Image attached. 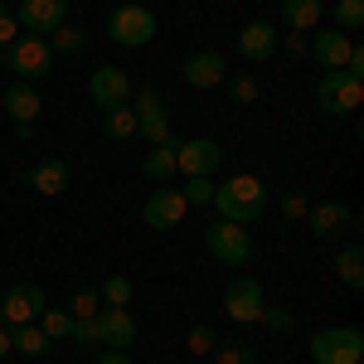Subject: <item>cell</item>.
Segmentation results:
<instances>
[{"mask_svg": "<svg viewBox=\"0 0 364 364\" xmlns=\"http://www.w3.org/2000/svg\"><path fill=\"white\" fill-rule=\"evenodd\" d=\"M306 224L316 238H336V233H345V228H355V214L345 209V204H311Z\"/></svg>", "mask_w": 364, "mask_h": 364, "instance_id": "17", "label": "cell"}, {"mask_svg": "<svg viewBox=\"0 0 364 364\" xmlns=\"http://www.w3.org/2000/svg\"><path fill=\"white\" fill-rule=\"evenodd\" d=\"M277 39H282V29L272 20H252V25L238 29V54H243V63H267L277 54Z\"/></svg>", "mask_w": 364, "mask_h": 364, "instance_id": "13", "label": "cell"}, {"mask_svg": "<svg viewBox=\"0 0 364 364\" xmlns=\"http://www.w3.org/2000/svg\"><path fill=\"white\" fill-rule=\"evenodd\" d=\"M190 209H204V204H214V175H190V185L180 190Z\"/></svg>", "mask_w": 364, "mask_h": 364, "instance_id": "29", "label": "cell"}, {"mask_svg": "<svg viewBox=\"0 0 364 364\" xmlns=\"http://www.w3.org/2000/svg\"><path fill=\"white\" fill-rule=\"evenodd\" d=\"M49 345H54V340L44 336L34 321H29V326H10V350H15V355H29V360H39V355H49Z\"/></svg>", "mask_w": 364, "mask_h": 364, "instance_id": "21", "label": "cell"}, {"mask_svg": "<svg viewBox=\"0 0 364 364\" xmlns=\"http://www.w3.org/2000/svg\"><path fill=\"white\" fill-rule=\"evenodd\" d=\"M350 49H355V39L345 34V29H316L306 39V54L331 73V68H345V58H350Z\"/></svg>", "mask_w": 364, "mask_h": 364, "instance_id": "14", "label": "cell"}, {"mask_svg": "<svg viewBox=\"0 0 364 364\" xmlns=\"http://www.w3.org/2000/svg\"><path fill=\"white\" fill-rule=\"evenodd\" d=\"M219 166H224V146L214 136L175 141V170H180V175H214Z\"/></svg>", "mask_w": 364, "mask_h": 364, "instance_id": "9", "label": "cell"}, {"mask_svg": "<svg viewBox=\"0 0 364 364\" xmlns=\"http://www.w3.org/2000/svg\"><path fill=\"white\" fill-rule=\"evenodd\" d=\"M54 49H49V39L44 34H20L15 44H5L0 49V68H10L20 83H39V78H49L54 73Z\"/></svg>", "mask_w": 364, "mask_h": 364, "instance_id": "2", "label": "cell"}, {"mask_svg": "<svg viewBox=\"0 0 364 364\" xmlns=\"http://www.w3.org/2000/svg\"><path fill=\"white\" fill-rule=\"evenodd\" d=\"M15 39H20V20H15V10H5V5H0V49H5V44H15Z\"/></svg>", "mask_w": 364, "mask_h": 364, "instance_id": "39", "label": "cell"}, {"mask_svg": "<svg viewBox=\"0 0 364 364\" xmlns=\"http://www.w3.org/2000/svg\"><path fill=\"white\" fill-rule=\"evenodd\" d=\"M97 364H132V360H127V350H107V355H102Z\"/></svg>", "mask_w": 364, "mask_h": 364, "instance_id": "42", "label": "cell"}, {"mask_svg": "<svg viewBox=\"0 0 364 364\" xmlns=\"http://www.w3.org/2000/svg\"><path fill=\"white\" fill-rule=\"evenodd\" d=\"M336 277L345 282V287H364V252L355 248V243L336 252Z\"/></svg>", "mask_w": 364, "mask_h": 364, "instance_id": "24", "label": "cell"}, {"mask_svg": "<svg viewBox=\"0 0 364 364\" xmlns=\"http://www.w3.org/2000/svg\"><path fill=\"white\" fill-rule=\"evenodd\" d=\"M185 345H190V355H209V350L219 345V336H214V326L195 321V326H190V336H185Z\"/></svg>", "mask_w": 364, "mask_h": 364, "instance_id": "33", "label": "cell"}, {"mask_svg": "<svg viewBox=\"0 0 364 364\" xmlns=\"http://www.w3.org/2000/svg\"><path fill=\"white\" fill-rule=\"evenodd\" d=\"M132 78L122 73V68H92V78H87V97H92V107L97 112H107V107H132Z\"/></svg>", "mask_w": 364, "mask_h": 364, "instance_id": "7", "label": "cell"}, {"mask_svg": "<svg viewBox=\"0 0 364 364\" xmlns=\"http://www.w3.org/2000/svg\"><path fill=\"white\" fill-rule=\"evenodd\" d=\"M44 306H49L44 291H39L34 282H20V287H10V291L0 296V321H5V326H29Z\"/></svg>", "mask_w": 364, "mask_h": 364, "instance_id": "12", "label": "cell"}, {"mask_svg": "<svg viewBox=\"0 0 364 364\" xmlns=\"http://www.w3.org/2000/svg\"><path fill=\"white\" fill-rule=\"evenodd\" d=\"M209 355H214V364H252V345L248 340H219Z\"/></svg>", "mask_w": 364, "mask_h": 364, "instance_id": "28", "label": "cell"}, {"mask_svg": "<svg viewBox=\"0 0 364 364\" xmlns=\"http://www.w3.org/2000/svg\"><path fill=\"white\" fill-rule=\"evenodd\" d=\"M136 136L151 141V146L175 141V136H170V112H146V117H136Z\"/></svg>", "mask_w": 364, "mask_h": 364, "instance_id": "26", "label": "cell"}, {"mask_svg": "<svg viewBox=\"0 0 364 364\" xmlns=\"http://www.w3.org/2000/svg\"><path fill=\"white\" fill-rule=\"evenodd\" d=\"M306 345H311V360H316V364H360L364 360V336L355 331V326L316 331Z\"/></svg>", "mask_w": 364, "mask_h": 364, "instance_id": "4", "label": "cell"}, {"mask_svg": "<svg viewBox=\"0 0 364 364\" xmlns=\"http://www.w3.org/2000/svg\"><path fill=\"white\" fill-rule=\"evenodd\" d=\"M180 78L190 87H219L228 78V63L214 49H199V54H190L185 63H180Z\"/></svg>", "mask_w": 364, "mask_h": 364, "instance_id": "15", "label": "cell"}, {"mask_svg": "<svg viewBox=\"0 0 364 364\" xmlns=\"http://www.w3.org/2000/svg\"><path fill=\"white\" fill-rule=\"evenodd\" d=\"M5 355H15V350H10V326L0 321V360H5Z\"/></svg>", "mask_w": 364, "mask_h": 364, "instance_id": "41", "label": "cell"}, {"mask_svg": "<svg viewBox=\"0 0 364 364\" xmlns=\"http://www.w3.org/2000/svg\"><path fill=\"white\" fill-rule=\"evenodd\" d=\"M15 20H20V34H54L68 20V0H20Z\"/></svg>", "mask_w": 364, "mask_h": 364, "instance_id": "10", "label": "cell"}, {"mask_svg": "<svg viewBox=\"0 0 364 364\" xmlns=\"http://www.w3.org/2000/svg\"><path fill=\"white\" fill-rule=\"evenodd\" d=\"M204 248L214 252L219 262H233V267H243L252 257V233L248 224H204Z\"/></svg>", "mask_w": 364, "mask_h": 364, "instance_id": "6", "label": "cell"}, {"mask_svg": "<svg viewBox=\"0 0 364 364\" xmlns=\"http://www.w3.org/2000/svg\"><path fill=\"white\" fill-rule=\"evenodd\" d=\"M0 102H5V112L15 117V127H20V122H34V117L44 112V102H39L34 83H20V78L5 87V97H0Z\"/></svg>", "mask_w": 364, "mask_h": 364, "instance_id": "18", "label": "cell"}, {"mask_svg": "<svg viewBox=\"0 0 364 364\" xmlns=\"http://www.w3.org/2000/svg\"><path fill=\"white\" fill-rule=\"evenodd\" d=\"M44 39H49L54 54H83L87 44H92V29H87V25H68V20H63V25H58L54 34H44Z\"/></svg>", "mask_w": 364, "mask_h": 364, "instance_id": "22", "label": "cell"}, {"mask_svg": "<svg viewBox=\"0 0 364 364\" xmlns=\"http://www.w3.org/2000/svg\"><path fill=\"white\" fill-rule=\"evenodd\" d=\"M141 214H146V224H151V228L166 233V228H175L185 214H190V204H185V195H180L175 185H156V190L146 195V209H141Z\"/></svg>", "mask_w": 364, "mask_h": 364, "instance_id": "11", "label": "cell"}, {"mask_svg": "<svg viewBox=\"0 0 364 364\" xmlns=\"http://www.w3.org/2000/svg\"><path fill=\"white\" fill-rule=\"evenodd\" d=\"M257 326H267V331H291V311L287 306H262V316H257Z\"/></svg>", "mask_w": 364, "mask_h": 364, "instance_id": "37", "label": "cell"}, {"mask_svg": "<svg viewBox=\"0 0 364 364\" xmlns=\"http://www.w3.org/2000/svg\"><path fill=\"white\" fill-rule=\"evenodd\" d=\"M360 102H364V78L345 73V68L321 73V83H316V107H321V112L350 117V112H360Z\"/></svg>", "mask_w": 364, "mask_h": 364, "instance_id": "3", "label": "cell"}, {"mask_svg": "<svg viewBox=\"0 0 364 364\" xmlns=\"http://www.w3.org/2000/svg\"><path fill=\"white\" fill-rule=\"evenodd\" d=\"M39 331H44L49 340H68V331H73L68 306H44V311H39Z\"/></svg>", "mask_w": 364, "mask_h": 364, "instance_id": "27", "label": "cell"}, {"mask_svg": "<svg viewBox=\"0 0 364 364\" xmlns=\"http://www.w3.org/2000/svg\"><path fill=\"white\" fill-rule=\"evenodd\" d=\"M277 204H282V214H287L291 224H306V214H311V199L301 195V190H287V195H282Z\"/></svg>", "mask_w": 364, "mask_h": 364, "instance_id": "35", "label": "cell"}, {"mask_svg": "<svg viewBox=\"0 0 364 364\" xmlns=\"http://www.w3.org/2000/svg\"><path fill=\"white\" fill-rule=\"evenodd\" d=\"M141 170H146V180H151V185H166L170 175H175V141L151 146V151H146V161H141Z\"/></svg>", "mask_w": 364, "mask_h": 364, "instance_id": "23", "label": "cell"}, {"mask_svg": "<svg viewBox=\"0 0 364 364\" xmlns=\"http://www.w3.org/2000/svg\"><path fill=\"white\" fill-rule=\"evenodd\" d=\"M321 15H326V0H282V29H291V34L316 29Z\"/></svg>", "mask_w": 364, "mask_h": 364, "instance_id": "19", "label": "cell"}, {"mask_svg": "<svg viewBox=\"0 0 364 364\" xmlns=\"http://www.w3.org/2000/svg\"><path fill=\"white\" fill-rule=\"evenodd\" d=\"M97 311H102L97 287H78V291H73V301H68V316H73V321H87V316H97Z\"/></svg>", "mask_w": 364, "mask_h": 364, "instance_id": "30", "label": "cell"}, {"mask_svg": "<svg viewBox=\"0 0 364 364\" xmlns=\"http://www.w3.org/2000/svg\"><path fill=\"white\" fill-rule=\"evenodd\" d=\"M97 336L107 340L112 350H127V345L136 340V321H132V311H127V306H102V311H97Z\"/></svg>", "mask_w": 364, "mask_h": 364, "instance_id": "16", "label": "cell"}, {"mask_svg": "<svg viewBox=\"0 0 364 364\" xmlns=\"http://www.w3.org/2000/svg\"><path fill=\"white\" fill-rule=\"evenodd\" d=\"M102 132L112 141H132L136 136V112H132V107H107V112H102Z\"/></svg>", "mask_w": 364, "mask_h": 364, "instance_id": "25", "label": "cell"}, {"mask_svg": "<svg viewBox=\"0 0 364 364\" xmlns=\"http://www.w3.org/2000/svg\"><path fill=\"white\" fill-rule=\"evenodd\" d=\"M68 340L73 345H97V316H87V321H73V331H68Z\"/></svg>", "mask_w": 364, "mask_h": 364, "instance_id": "38", "label": "cell"}, {"mask_svg": "<svg viewBox=\"0 0 364 364\" xmlns=\"http://www.w3.org/2000/svg\"><path fill=\"white\" fill-rule=\"evenodd\" d=\"M262 306H267V296H262L257 277H233V282L224 287V311H228V321H238V326H257Z\"/></svg>", "mask_w": 364, "mask_h": 364, "instance_id": "8", "label": "cell"}, {"mask_svg": "<svg viewBox=\"0 0 364 364\" xmlns=\"http://www.w3.org/2000/svg\"><path fill=\"white\" fill-rule=\"evenodd\" d=\"M97 296H102L107 306H132V277H107Z\"/></svg>", "mask_w": 364, "mask_h": 364, "instance_id": "32", "label": "cell"}, {"mask_svg": "<svg viewBox=\"0 0 364 364\" xmlns=\"http://www.w3.org/2000/svg\"><path fill=\"white\" fill-rule=\"evenodd\" d=\"M214 204H219V219L228 224H257L267 209V185L257 175H233L214 190Z\"/></svg>", "mask_w": 364, "mask_h": 364, "instance_id": "1", "label": "cell"}, {"mask_svg": "<svg viewBox=\"0 0 364 364\" xmlns=\"http://www.w3.org/2000/svg\"><path fill=\"white\" fill-rule=\"evenodd\" d=\"M336 25L350 34V29L364 25V0H336Z\"/></svg>", "mask_w": 364, "mask_h": 364, "instance_id": "34", "label": "cell"}, {"mask_svg": "<svg viewBox=\"0 0 364 364\" xmlns=\"http://www.w3.org/2000/svg\"><path fill=\"white\" fill-rule=\"evenodd\" d=\"M136 117H146V112H170L166 107V97H161V87H141L136 92V107H132Z\"/></svg>", "mask_w": 364, "mask_h": 364, "instance_id": "36", "label": "cell"}, {"mask_svg": "<svg viewBox=\"0 0 364 364\" xmlns=\"http://www.w3.org/2000/svg\"><path fill=\"white\" fill-rule=\"evenodd\" d=\"M224 87H228L233 102H257V78H252V73H228Z\"/></svg>", "mask_w": 364, "mask_h": 364, "instance_id": "31", "label": "cell"}, {"mask_svg": "<svg viewBox=\"0 0 364 364\" xmlns=\"http://www.w3.org/2000/svg\"><path fill=\"white\" fill-rule=\"evenodd\" d=\"M107 39L122 44V49H141V44L156 39V15L146 5H117L107 15Z\"/></svg>", "mask_w": 364, "mask_h": 364, "instance_id": "5", "label": "cell"}, {"mask_svg": "<svg viewBox=\"0 0 364 364\" xmlns=\"http://www.w3.org/2000/svg\"><path fill=\"white\" fill-rule=\"evenodd\" d=\"M277 49H287L291 58H306V34H291L287 29V39H277Z\"/></svg>", "mask_w": 364, "mask_h": 364, "instance_id": "40", "label": "cell"}, {"mask_svg": "<svg viewBox=\"0 0 364 364\" xmlns=\"http://www.w3.org/2000/svg\"><path fill=\"white\" fill-rule=\"evenodd\" d=\"M29 190H39V195H63L68 190V166L58 161V156H49V161H39V166L25 175Z\"/></svg>", "mask_w": 364, "mask_h": 364, "instance_id": "20", "label": "cell"}]
</instances>
